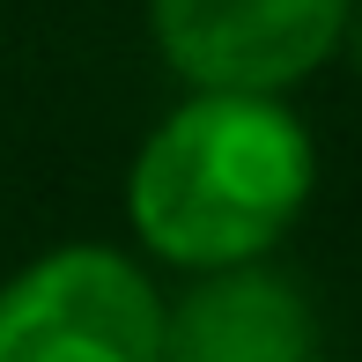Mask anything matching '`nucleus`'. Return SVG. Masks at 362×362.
Segmentation results:
<instances>
[{
	"label": "nucleus",
	"mask_w": 362,
	"mask_h": 362,
	"mask_svg": "<svg viewBox=\"0 0 362 362\" xmlns=\"http://www.w3.org/2000/svg\"><path fill=\"white\" fill-rule=\"evenodd\" d=\"M318 156L281 96L192 89L134 156V229L156 259L192 274L267 259L303 215Z\"/></svg>",
	"instance_id": "nucleus-1"
},
{
	"label": "nucleus",
	"mask_w": 362,
	"mask_h": 362,
	"mask_svg": "<svg viewBox=\"0 0 362 362\" xmlns=\"http://www.w3.org/2000/svg\"><path fill=\"white\" fill-rule=\"evenodd\" d=\"M0 362H163V296L104 244L45 252L0 288Z\"/></svg>",
	"instance_id": "nucleus-2"
},
{
	"label": "nucleus",
	"mask_w": 362,
	"mask_h": 362,
	"mask_svg": "<svg viewBox=\"0 0 362 362\" xmlns=\"http://www.w3.org/2000/svg\"><path fill=\"white\" fill-rule=\"evenodd\" d=\"M340 45H348V52H355V74H362V8L348 15V37H340Z\"/></svg>",
	"instance_id": "nucleus-5"
},
{
	"label": "nucleus",
	"mask_w": 362,
	"mask_h": 362,
	"mask_svg": "<svg viewBox=\"0 0 362 362\" xmlns=\"http://www.w3.org/2000/svg\"><path fill=\"white\" fill-rule=\"evenodd\" d=\"M355 0H148L156 45L192 89L281 96L325 67Z\"/></svg>",
	"instance_id": "nucleus-3"
},
{
	"label": "nucleus",
	"mask_w": 362,
	"mask_h": 362,
	"mask_svg": "<svg viewBox=\"0 0 362 362\" xmlns=\"http://www.w3.org/2000/svg\"><path fill=\"white\" fill-rule=\"evenodd\" d=\"M310 362H325V355H310Z\"/></svg>",
	"instance_id": "nucleus-6"
},
{
	"label": "nucleus",
	"mask_w": 362,
	"mask_h": 362,
	"mask_svg": "<svg viewBox=\"0 0 362 362\" xmlns=\"http://www.w3.org/2000/svg\"><path fill=\"white\" fill-rule=\"evenodd\" d=\"M318 325H310L303 288L267 274L259 259L200 274L177 303H163V362H310Z\"/></svg>",
	"instance_id": "nucleus-4"
}]
</instances>
